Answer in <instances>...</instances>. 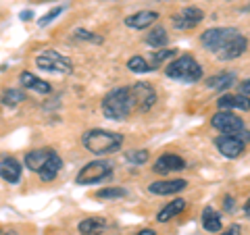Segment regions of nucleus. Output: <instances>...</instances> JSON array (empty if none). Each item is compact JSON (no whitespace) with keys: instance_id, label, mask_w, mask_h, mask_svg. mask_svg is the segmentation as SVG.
<instances>
[{"instance_id":"nucleus-1","label":"nucleus","mask_w":250,"mask_h":235,"mask_svg":"<svg viewBox=\"0 0 250 235\" xmlns=\"http://www.w3.org/2000/svg\"><path fill=\"white\" fill-rule=\"evenodd\" d=\"M202 46L221 60H233L248 48V40L236 27H210L200 36Z\"/></svg>"},{"instance_id":"nucleus-2","label":"nucleus","mask_w":250,"mask_h":235,"mask_svg":"<svg viewBox=\"0 0 250 235\" xmlns=\"http://www.w3.org/2000/svg\"><path fill=\"white\" fill-rule=\"evenodd\" d=\"M82 144L88 152L104 156V154H113L121 150L123 136L115 131H106V129H90L82 136Z\"/></svg>"},{"instance_id":"nucleus-3","label":"nucleus","mask_w":250,"mask_h":235,"mask_svg":"<svg viewBox=\"0 0 250 235\" xmlns=\"http://www.w3.org/2000/svg\"><path fill=\"white\" fill-rule=\"evenodd\" d=\"M134 111L129 88H115L103 100V115L111 121H125Z\"/></svg>"},{"instance_id":"nucleus-4","label":"nucleus","mask_w":250,"mask_h":235,"mask_svg":"<svg viewBox=\"0 0 250 235\" xmlns=\"http://www.w3.org/2000/svg\"><path fill=\"white\" fill-rule=\"evenodd\" d=\"M167 77L175 81H184V83H196L202 79V67L198 65L196 59H192L190 54H184V57L175 59L171 65L165 69Z\"/></svg>"},{"instance_id":"nucleus-5","label":"nucleus","mask_w":250,"mask_h":235,"mask_svg":"<svg viewBox=\"0 0 250 235\" xmlns=\"http://www.w3.org/2000/svg\"><path fill=\"white\" fill-rule=\"evenodd\" d=\"M36 65L38 69L42 71H48V73H62V75H69L73 71V65L67 57H62L57 50H44L36 57Z\"/></svg>"},{"instance_id":"nucleus-6","label":"nucleus","mask_w":250,"mask_h":235,"mask_svg":"<svg viewBox=\"0 0 250 235\" xmlns=\"http://www.w3.org/2000/svg\"><path fill=\"white\" fill-rule=\"evenodd\" d=\"M113 175V167L104 160H94V162H88L85 167L77 173L75 177V183L77 185H92V183H100L108 179Z\"/></svg>"},{"instance_id":"nucleus-7","label":"nucleus","mask_w":250,"mask_h":235,"mask_svg":"<svg viewBox=\"0 0 250 235\" xmlns=\"http://www.w3.org/2000/svg\"><path fill=\"white\" fill-rule=\"evenodd\" d=\"M131 92V100H134V106H138L142 113L146 111H150V108L154 106L156 102V92L150 83H144V81H140V83H134L129 88Z\"/></svg>"},{"instance_id":"nucleus-8","label":"nucleus","mask_w":250,"mask_h":235,"mask_svg":"<svg viewBox=\"0 0 250 235\" xmlns=\"http://www.w3.org/2000/svg\"><path fill=\"white\" fill-rule=\"evenodd\" d=\"M210 125L221 133H228V136H236V133H240L244 129V121H242L238 115L228 113V111H219L217 115H213Z\"/></svg>"},{"instance_id":"nucleus-9","label":"nucleus","mask_w":250,"mask_h":235,"mask_svg":"<svg viewBox=\"0 0 250 235\" xmlns=\"http://www.w3.org/2000/svg\"><path fill=\"white\" fill-rule=\"evenodd\" d=\"M202 19H205V13H202L200 9H196V6H186V9H182L179 13L173 15V27L175 29H194L196 25H200Z\"/></svg>"},{"instance_id":"nucleus-10","label":"nucleus","mask_w":250,"mask_h":235,"mask_svg":"<svg viewBox=\"0 0 250 235\" xmlns=\"http://www.w3.org/2000/svg\"><path fill=\"white\" fill-rule=\"evenodd\" d=\"M215 146L225 158H238V156H242V152H244V148H246L244 139H240L238 136H228V133L219 136L215 139Z\"/></svg>"},{"instance_id":"nucleus-11","label":"nucleus","mask_w":250,"mask_h":235,"mask_svg":"<svg viewBox=\"0 0 250 235\" xmlns=\"http://www.w3.org/2000/svg\"><path fill=\"white\" fill-rule=\"evenodd\" d=\"M186 169V160L177 154H163L156 158L154 162V173L159 175H169V173H175V171H184Z\"/></svg>"},{"instance_id":"nucleus-12","label":"nucleus","mask_w":250,"mask_h":235,"mask_svg":"<svg viewBox=\"0 0 250 235\" xmlns=\"http://www.w3.org/2000/svg\"><path fill=\"white\" fill-rule=\"evenodd\" d=\"M188 187L186 179H165V181H154L148 185V192L154 196H173L177 192H184Z\"/></svg>"},{"instance_id":"nucleus-13","label":"nucleus","mask_w":250,"mask_h":235,"mask_svg":"<svg viewBox=\"0 0 250 235\" xmlns=\"http://www.w3.org/2000/svg\"><path fill=\"white\" fill-rule=\"evenodd\" d=\"M219 111H250V98L244 94H225L217 100Z\"/></svg>"},{"instance_id":"nucleus-14","label":"nucleus","mask_w":250,"mask_h":235,"mask_svg":"<svg viewBox=\"0 0 250 235\" xmlns=\"http://www.w3.org/2000/svg\"><path fill=\"white\" fill-rule=\"evenodd\" d=\"M21 164L13 158V156H6V158L0 160V177L4 179L6 183H19L21 181Z\"/></svg>"},{"instance_id":"nucleus-15","label":"nucleus","mask_w":250,"mask_h":235,"mask_svg":"<svg viewBox=\"0 0 250 235\" xmlns=\"http://www.w3.org/2000/svg\"><path fill=\"white\" fill-rule=\"evenodd\" d=\"M156 19H159V13L156 11H140V13L125 17V25L131 29H146V27H150L152 23H156Z\"/></svg>"},{"instance_id":"nucleus-16","label":"nucleus","mask_w":250,"mask_h":235,"mask_svg":"<svg viewBox=\"0 0 250 235\" xmlns=\"http://www.w3.org/2000/svg\"><path fill=\"white\" fill-rule=\"evenodd\" d=\"M54 150H50V148H42V150H31L25 154V167L29 171H34V173H40L42 167L46 164V160L50 158V154Z\"/></svg>"},{"instance_id":"nucleus-17","label":"nucleus","mask_w":250,"mask_h":235,"mask_svg":"<svg viewBox=\"0 0 250 235\" xmlns=\"http://www.w3.org/2000/svg\"><path fill=\"white\" fill-rule=\"evenodd\" d=\"M19 81H21L23 88H27V90H34V92H40V94H50L52 92V85L48 81L40 79V77H36L29 71H23L19 75Z\"/></svg>"},{"instance_id":"nucleus-18","label":"nucleus","mask_w":250,"mask_h":235,"mask_svg":"<svg viewBox=\"0 0 250 235\" xmlns=\"http://www.w3.org/2000/svg\"><path fill=\"white\" fill-rule=\"evenodd\" d=\"M184 208H186V200L184 198H175L173 202H169L167 206H163L159 210L156 221H159V223H167V221H171V218H175L179 213H184Z\"/></svg>"},{"instance_id":"nucleus-19","label":"nucleus","mask_w":250,"mask_h":235,"mask_svg":"<svg viewBox=\"0 0 250 235\" xmlns=\"http://www.w3.org/2000/svg\"><path fill=\"white\" fill-rule=\"evenodd\" d=\"M61 167H62V160H61V156H59L57 152H52V154H50V158L46 160V164L42 167V171H40V173H38V175H40V179H42V181H52V179L59 175Z\"/></svg>"},{"instance_id":"nucleus-20","label":"nucleus","mask_w":250,"mask_h":235,"mask_svg":"<svg viewBox=\"0 0 250 235\" xmlns=\"http://www.w3.org/2000/svg\"><path fill=\"white\" fill-rule=\"evenodd\" d=\"M144 42L148 46H152V48L156 50H161L163 46H165L169 42V36H167V29L165 27H161V25H156L154 29H150L148 34L144 36Z\"/></svg>"},{"instance_id":"nucleus-21","label":"nucleus","mask_w":250,"mask_h":235,"mask_svg":"<svg viewBox=\"0 0 250 235\" xmlns=\"http://www.w3.org/2000/svg\"><path fill=\"white\" fill-rule=\"evenodd\" d=\"M106 229V221L100 216H90V218H83L80 223V233L83 235H98Z\"/></svg>"},{"instance_id":"nucleus-22","label":"nucleus","mask_w":250,"mask_h":235,"mask_svg":"<svg viewBox=\"0 0 250 235\" xmlns=\"http://www.w3.org/2000/svg\"><path fill=\"white\" fill-rule=\"evenodd\" d=\"M236 83V73H219L207 79V85L210 90H228Z\"/></svg>"},{"instance_id":"nucleus-23","label":"nucleus","mask_w":250,"mask_h":235,"mask_svg":"<svg viewBox=\"0 0 250 235\" xmlns=\"http://www.w3.org/2000/svg\"><path fill=\"white\" fill-rule=\"evenodd\" d=\"M202 227H205L208 233H219L221 231V216H219L210 206L202 210Z\"/></svg>"},{"instance_id":"nucleus-24","label":"nucleus","mask_w":250,"mask_h":235,"mask_svg":"<svg viewBox=\"0 0 250 235\" xmlns=\"http://www.w3.org/2000/svg\"><path fill=\"white\" fill-rule=\"evenodd\" d=\"M25 100V94H23L21 90H15V88H11V90H6L4 94H2V98H0V102H2L4 106H17L19 102H23Z\"/></svg>"},{"instance_id":"nucleus-25","label":"nucleus","mask_w":250,"mask_h":235,"mask_svg":"<svg viewBox=\"0 0 250 235\" xmlns=\"http://www.w3.org/2000/svg\"><path fill=\"white\" fill-rule=\"evenodd\" d=\"M127 69L129 71H134V73H150L152 71L150 62H148L146 59H142V57H131L127 60Z\"/></svg>"},{"instance_id":"nucleus-26","label":"nucleus","mask_w":250,"mask_h":235,"mask_svg":"<svg viewBox=\"0 0 250 235\" xmlns=\"http://www.w3.org/2000/svg\"><path fill=\"white\" fill-rule=\"evenodd\" d=\"M127 192L123 187H103V190L96 192V198H103V200H115V198H125Z\"/></svg>"},{"instance_id":"nucleus-27","label":"nucleus","mask_w":250,"mask_h":235,"mask_svg":"<svg viewBox=\"0 0 250 235\" xmlns=\"http://www.w3.org/2000/svg\"><path fill=\"white\" fill-rule=\"evenodd\" d=\"M175 54H177V50H159V52H152V57H150L152 65H150V69L163 65V62L169 60V59H175Z\"/></svg>"},{"instance_id":"nucleus-28","label":"nucleus","mask_w":250,"mask_h":235,"mask_svg":"<svg viewBox=\"0 0 250 235\" xmlns=\"http://www.w3.org/2000/svg\"><path fill=\"white\" fill-rule=\"evenodd\" d=\"M125 160L131 164H144V162H148V152L146 150H129V152H125Z\"/></svg>"},{"instance_id":"nucleus-29","label":"nucleus","mask_w":250,"mask_h":235,"mask_svg":"<svg viewBox=\"0 0 250 235\" xmlns=\"http://www.w3.org/2000/svg\"><path fill=\"white\" fill-rule=\"evenodd\" d=\"M77 40H85V42H94V44H103V38L100 36H96V34H92V31H88V29H75V34H73Z\"/></svg>"},{"instance_id":"nucleus-30","label":"nucleus","mask_w":250,"mask_h":235,"mask_svg":"<svg viewBox=\"0 0 250 235\" xmlns=\"http://www.w3.org/2000/svg\"><path fill=\"white\" fill-rule=\"evenodd\" d=\"M62 11H65V6H54V9H50V11L46 13L40 21H38V25H40V27H46V25H48V23H52L54 19H57Z\"/></svg>"},{"instance_id":"nucleus-31","label":"nucleus","mask_w":250,"mask_h":235,"mask_svg":"<svg viewBox=\"0 0 250 235\" xmlns=\"http://www.w3.org/2000/svg\"><path fill=\"white\" fill-rule=\"evenodd\" d=\"M221 235H242V229H240V225H231L229 229H225Z\"/></svg>"},{"instance_id":"nucleus-32","label":"nucleus","mask_w":250,"mask_h":235,"mask_svg":"<svg viewBox=\"0 0 250 235\" xmlns=\"http://www.w3.org/2000/svg\"><path fill=\"white\" fill-rule=\"evenodd\" d=\"M240 94H244V96H250V79H246V81L240 83Z\"/></svg>"},{"instance_id":"nucleus-33","label":"nucleus","mask_w":250,"mask_h":235,"mask_svg":"<svg viewBox=\"0 0 250 235\" xmlns=\"http://www.w3.org/2000/svg\"><path fill=\"white\" fill-rule=\"evenodd\" d=\"M223 206H225V210H231L233 208V198H231V196H228V198L223 200Z\"/></svg>"},{"instance_id":"nucleus-34","label":"nucleus","mask_w":250,"mask_h":235,"mask_svg":"<svg viewBox=\"0 0 250 235\" xmlns=\"http://www.w3.org/2000/svg\"><path fill=\"white\" fill-rule=\"evenodd\" d=\"M19 17H21V21H29L31 17H34V13H31V11H23Z\"/></svg>"},{"instance_id":"nucleus-35","label":"nucleus","mask_w":250,"mask_h":235,"mask_svg":"<svg viewBox=\"0 0 250 235\" xmlns=\"http://www.w3.org/2000/svg\"><path fill=\"white\" fill-rule=\"evenodd\" d=\"M136 235H156V233L152 229H142V231H138Z\"/></svg>"},{"instance_id":"nucleus-36","label":"nucleus","mask_w":250,"mask_h":235,"mask_svg":"<svg viewBox=\"0 0 250 235\" xmlns=\"http://www.w3.org/2000/svg\"><path fill=\"white\" fill-rule=\"evenodd\" d=\"M244 213H246V216H250V200L244 204Z\"/></svg>"},{"instance_id":"nucleus-37","label":"nucleus","mask_w":250,"mask_h":235,"mask_svg":"<svg viewBox=\"0 0 250 235\" xmlns=\"http://www.w3.org/2000/svg\"><path fill=\"white\" fill-rule=\"evenodd\" d=\"M4 235H15V233H4Z\"/></svg>"}]
</instances>
